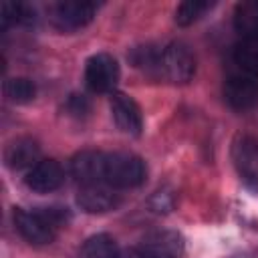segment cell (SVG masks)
I'll return each mask as SVG.
<instances>
[{
	"mask_svg": "<svg viewBox=\"0 0 258 258\" xmlns=\"http://www.w3.org/2000/svg\"><path fill=\"white\" fill-rule=\"evenodd\" d=\"M135 67L149 71L153 77L169 83H187L196 73V60L183 42H169L161 48L141 46L131 54Z\"/></svg>",
	"mask_w": 258,
	"mask_h": 258,
	"instance_id": "cell-1",
	"label": "cell"
},
{
	"mask_svg": "<svg viewBox=\"0 0 258 258\" xmlns=\"http://www.w3.org/2000/svg\"><path fill=\"white\" fill-rule=\"evenodd\" d=\"M147 167L145 161L127 151H113L105 153V183L115 189L137 187L145 181Z\"/></svg>",
	"mask_w": 258,
	"mask_h": 258,
	"instance_id": "cell-2",
	"label": "cell"
},
{
	"mask_svg": "<svg viewBox=\"0 0 258 258\" xmlns=\"http://www.w3.org/2000/svg\"><path fill=\"white\" fill-rule=\"evenodd\" d=\"M97 8L95 2L87 0H62L50 6V20L58 30H79L93 20Z\"/></svg>",
	"mask_w": 258,
	"mask_h": 258,
	"instance_id": "cell-3",
	"label": "cell"
},
{
	"mask_svg": "<svg viewBox=\"0 0 258 258\" xmlns=\"http://www.w3.org/2000/svg\"><path fill=\"white\" fill-rule=\"evenodd\" d=\"M119 81V64L107 52L93 54L85 64V83L93 93H109Z\"/></svg>",
	"mask_w": 258,
	"mask_h": 258,
	"instance_id": "cell-4",
	"label": "cell"
},
{
	"mask_svg": "<svg viewBox=\"0 0 258 258\" xmlns=\"http://www.w3.org/2000/svg\"><path fill=\"white\" fill-rule=\"evenodd\" d=\"M232 157L244 183L258 187V139L254 135H238L232 145Z\"/></svg>",
	"mask_w": 258,
	"mask_h": 258,
	"instance_id": "cell-5",
	"label": "cell"
},
{
	"mask_svg": "<svg viewBox=\"0 0 258 258\" xmlns=\"http://www.w3.org/2000/svg\"><path fill=\"white\" fill-rule=\"evenodd\" d=\"M14 226L18 230V234L28 244H34V246H46L56 236V228H52L36 210L26 212V210L16 208L14 210Z\"/></svg>",
	"mask_w": 258,
	"mask_h": 258,
	"instance_id": "cell-6",
	"label": "cell"
},
{
	"mask_svg": "<svg viewBox=\"0 0 258 258\" xmlns=\"http://www.w3.org/2000/svg\"><path fill=\"white\" fill-rule=\"evenodd\" d=\"M69 171L81 185L105 183V153L95 149L79 151L71 159Z\"/></svg>",
	"mask_w": 258,
	"mask_h": 258,
	"instance_id": "cell-7",
	"label": "cell"
},
{
	"mask_svg": "<svg viewBox=\"0 0 258 258\" xmlns=\"http://www.w3.org/2000/svg\"><path fill=\"white\" fill-rule=\"evenodd\" d=\"M224 99L236 111H248L258 105V81L250 75H232L224 85Z\"/></svg>",
	"mask_w": 258,
	"mask_h": 258,
	"instance_id": "cell-8",
	"label": "cell"
},
{
	"mask_svg": "<svg viewBox=\"0 0 258 258\" xmlns=\"http://www.w3.org/2000/svg\"><path fill=\"white\" fill-rule=\"evenodd\" d=\"M77 204L87 214H105L119 206V194L109 183L81 185L77 194Z\"/></svg>",
	"mask_w": 258,
	"mask_h": 258,
	"instance_id": "cell-9",
	"label": "cell"
},
{
	"mask_svg": "<svg viewBox=\"0 0 258 258\" xmlns=\"http://www.w3.org/2000/svg\"><path fill=\"white\" fill-rule=\"evenodd\" d=\"M64 181V169L54 159H40L34 167L26 171L24 183L36 191V194H48L62 185Z\"/></svg>",
	"mask_w": 258,
	"mask_h": 258,
	"instance_id": "cell-10",
	"label": "cell"
},
{
	"mask_svg": "<svg viewBox=\"0 0 258 258\" xmlns=\"http://www.w3.org/2000/svg\"><path fill=\"white\" fill-rule=\"evenodd\" d=\"M111 115L117 123V127L127 135H139L143 129V117L141 109L125 93H113L111 95Z\"/></svg>",
	"mask_w": 258,
	"mask_h": 258,
	"instance_id": "cell-11",
	"label": "cell"
},
{
	"mask_svg": "<svg viewBox=\"0 0 258 258\" xmlns=\"http://www.w3.org/2000/svg\"><path fill=\"white\" fill-rule=\"evenodd\" d=\"M181 238L173 232H155L143 240L135 258H179L181 256Z\"/></svg>",
	"mask_w": 258,
	"mask_h": 258,
	"instance_id": "cell-12",
	"label": "cell"
},
{
	"mask_svg": "<svg viewBox=\"0 0 258 258\" xmlns=\"http://www.w3.org/2000/svg\"><path fill=\"white\" fill-rule=\"evenodd\" d=\"M38 157H40V147L30 137L14 139L4 151V161L10 169H30L40 161Z\"/></svg>",
	"mask_w": 258,
	"mask_h": 258,
	"instance_id": "cell-13",
	"label": "cell"
},
{
	"mask_svg": "<svg viewBox=\"0 0 258 258\" xmlns=\"http://www.w3.org/2000/svg\"><path fill=\"white\" fill-rule=\"evenodd\" d=\"M234 26L244 40H258V0L240 2L236 6Z\"/></svg>",
	"mask_w": 258,
	"mask_h": 258,
	"instance_id": "cell-14",
	"label": "cell"
},
{
	"mask_svg": "<svg viewBox=\"0 0 258 258\" xmlns=\"http://www.w3.org/2000/svg\"><path fill=\"white\" fill-rule=\"evenodd\" d=\"M79 258H121L115 238L109 234H95L81 246Z\"/></svg>",
	"mask_w": 258,
	"mask_h": 258,
	"instance_id": "cell-15",
	"label": "cell"
},
{
	"mask_svg": "<svg viewBox=\"0 0 258 258\" xmlns=\"http://www.w3.org/2000/svg\"><path fill=\"white\" fill-rule=\"evenodd\" d=\"M34 20V12L22 2H2L0 4V24L8 28L12 24H30Z\"/></svg>",
	"mask_w": 258,
	"mask_h": 258,
	"instance_id": "cell-16",
	"label": "cell"
},
{
	"mask_svg": "<svg viewBox=\"0 0 258 258\" xmlns=\"http://www.w3.org/2000/svg\"><path fill=\"white\" fill-rule=\"evenodd\" d=\"M234 60L250 75L258 77V40H242L234 48Z\"/></svg>",
	"mask_w": 258,
	"mask_h": 258,
	"instance_id": "cell-17",
	"label": "cell"
},
{
	"mask_svg": "<svg viewBox=\"0 0 258 258\" xmlns=\"http://www.w3.org/2000/svg\"><path fill=\"white\" fill-rule=\"evenodd\" d=\"M4 93L12 103H30L36 95V87L30 79L26 77H16L6 81L4 85Z\"/></svg>",
	"mask_w": 258,
	"mask_h": 258,
	"instance_id": "cell-18",
	"label": "cell"
},
{
	"mask_svg": "<svg viewBox=\"0 0 258 258\" xmlns=\"http://www.w3.org/2000/svg\"><path fill=\"white\" fill-rule=\"evenodd\" d=\"M212 4L210 2H200V0H187V2H181L175 10V22L179 26H189L194 24L196 20H200L204 16L206 10H210Z\"/></svg>",
	"mask_w": 258,
	"mask_h": 258,
	"instance_id": "cell-19",
	"label": "cell"
}]
</instances>
